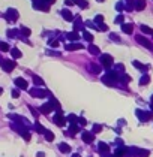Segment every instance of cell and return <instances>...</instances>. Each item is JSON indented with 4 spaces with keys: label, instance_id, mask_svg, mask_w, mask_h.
<instances>
[{
    "label": "cell",
    "instance_id": "6da1fadb",
    "mask_svg": "<svg viewBox=\"0 0 153 157\" xmlns=\"http://www.w3.org/2000/svg\"><path fill=\"white\" fill-rule=\"evenodd\" d=\"M117 81H119V73H117L116 71H107L105 72V76H102V82L107 84V85H116Z\"/></svg>",
    "mask_w": 153,
    "mask_h": 157
},
{
    "label": "cell",
    "instance_id": "7a4b0ae2",
    "mask_svg": "<svg viewBox=\"0 0 153 157\" xmlns=\"http://www.w3.org/2000/svg\"><path fill=\"white\" fill-rule=\"evenodd\" d=\"M53 123L56 124V126H59V127H63V126L66 124V118L63 117V112H62V109L56 112V115H54V118H53Z\"/></svg>",
    "mask_w": 153,
    "mask_h": 157
},
{
    "label": "cell",
    "instance_id": "3957f363",
    "mask_svg": "<svg viewBox=\"0 0 153 157\" xmlns=\"http://www.w3.org/2000/svg\"><path fill=\"white\" fill-rule=\"evenodd\" d=\"M135 115H137L138 120L143 121V123H146V121L152 120V112H146V111H143V109H137V111H135Z\"/></svg>",
    "mask_w": 153,
    "mask_h": 157
},
{
    "label": "cell",
    "instance_id": "277c9868",
    "mask_svg": "<svg viewBox=\"0 0 153 157\" xmlns=\"http://www.w3.org/2000/svg\"><path fill=\"white\" fill-rule=\"evenodd\" d=\"M33 8L38 11H44V12H50V5L42 2V0H33Z\"/></svg>",
    "mask_w": 153,
    "mask_h": 157
},
{
    "label": "cell",
    "instance_id": "5b68a950",
    "mask_svg": "<svg viewBox=\"0 0 153 157\" xmlns=\"http://www.w3.org/2000/svg\"><path fill=\"white\" fill-rule=\"evenodd\" d=\"M5 18H6L9 23L17 21V20H18V11L14 9V8H9V9L6 11V14H5Z\"/></svg>",
    "mask_w": 153,
    "mask_h": 157
},
{
    "label": "cell",
    "instance_id": "8992f818",
    "mask_svg": "<svg viewBox=\"0 0 153 157\" xmlns=\"http://www.w3.org/2000/svg\"><path fill=\"white\" fill-rule=\"evenodd\" d=\"M99 60H101V64L105 69H108V67L113 64V57L110 54H101V56H99Z\"/></svg>",
    "mask_w": 153,
    "mask_h": 157
},
{
    "label": "cell",
    "instance_id": "52a82bcc",
    "mask_svg": "<svg viewBox=\"0 0 153 157\" xmlns=\"http://www.w3.org/2000/svg\"><path fill=\"white\" fill-rule=\"evenodd\" d=\"M135 39H137V42L141 43L144 48H147V49H152V51H153V43H152L147 38H144V36H141V34H138V36L135 38Z\"/></svg>",
    "mask_w": 153,
    "mask_h": 157
},
{
    "label": "cell",
    "instance_id": "ba28073f",
    "mask_svg": "<svg viewBox=\"0 0 153 157\" xmlns=\"http://www.w3.org/2000/svg\"><path fill=\"white\" fill-rule=\"evenodd\" d=\"M29 93H30V96H33V97H45V94H50V93H47V91H44L42 88H39V87H33V88H30L29 90Z\"/></svg>",
    "mask_w": 153,
    "mask_h": 157
},
{
    "label": "cell",
    "instance_id": "9c48e42d",
    "mask_svg": "<svg viewBox=\"0 0 153 157\" xmlns=\"http://www.w3.org/2000/svg\"><path fill=\"white\" fill-rule=\"evenodd\" d=\"M15 62L14 60H3V64H2V67H3V71L5 72H12L14 69H15Z\"/></svg>",
    "mask_w": 153,
    "mask_h": 157
},
{
    "label": "cell",
    "instance_id": "30bf717a",
    "mask_svg": "<svg viewBox=\"0 0 153 157\" xmlns=\"http://www.w3.org/2000/svg\"><path fill=\"white\" fill-rule=\"evenodd\" d=\"M81 138H83V141L86 144H92L95 141V135L92 132H83V133H81Z\"/></svg>",
    "mask_w": 153,
    "mask_h": 157
},
{
    "label": "cell",
    "instance_id": "8fae6325",
    "mask_svg": "<svg viewBox=\"0 0 153 157\" xmlns=\"http://www.w3.org/2000/svg\"><path fill=\"white\" fill-rule=\"evenodd\" d=\"M14 84L17 85V88H21V90H27V81L24 78H15Z\"/></svg>",
    "mask_w": 153,
    "mask_h": 157
},
{
    "label": "cell",
    "instance_id": "7c38bea8",
    "mask_svg": "<svg viewBox=\"0 0 153 157\" xmlns=\"http://www.w3.org/2000/svg\"><path fill=\"white\" fill-rule=\"evenodd\" d=\"M80 30H84V23H83V20L80 18V16H77L75 18V23H74V32H80Z\"/></svg>",
    "mask_w": 153,
    "mask_h": 157
},
{
    "label": "cell",
    "instance_id": "4fadbf2b",
    "mask_svg": "<svg viewBox=\"0 0 153 157\" xmlns=\"http://www.w3.org/2000/svg\"><path fill=\"white\" fill-rule=\"evenodd\" d=\"M39 111H41V114H45V115H47V114H50V112L54 111V109H53V106H51V103L48 102V103H44L42 106L39 108Z\"/></svg>",
    "mask_w": 153,
    "mask_h": 157
},
{
    "label": "cell",
    "instance_id": "5bb4252c",
    "mask_svg": "<svg viewBox=\"0 0 153 157\" xmlns=\"http://www.w3.org/2000/svg\"><path fill=\"white\" fill-rule=\"evenodd\" d=\"M98 150H99V153L104 156V154H108V151H110V147H108V144H105V142H99L98 144Z\"/></svg>",
    "mask_w": 153,
    "mask_h": 157
},
{
    "label": "cell",
    "instance_id": "9a60e30c",
    "mask_svg": "<svg viewBox=\"0 0 153 157\" xmlns=\"http://www.w3.org/2000/svg\"><path fill=\"white\" fill-rule=\"evenodd\" d=\"M65 48H66V51H77V49H80V48H83V45H81V43H78V42H72V43H68Z\"/></svg>",
    "mask_w": 153,
    "mask_h": 157
},
{
    "label": "cell",
    "instance_id": "2e32d148",
    "mask_svg": "<svg viewBox=\"0 0 153 157\" xmlns=\"http://www.w3.org/2000/svg\"><path fill=\"white\" fill-rule=\"evenodd\" d=\"M144 8H146V0H135V3H134L135 11H143Z\"/></svg>",
    "mask_w": 153,
    "mask_h": 157
},
{
    "label": "cell",
    "instance_id": "e0dca14e",
    "mask_svg": "<svg viewBox=\"0 0 153 157\" xmlns=\"http://www.w3.org/2000/svg\"><path fill=\"white\" fill-rule=\"evenodd\" d=\"M122 30H123V33H126V34H131V33L134 32V25H132L131 23H129V24H128V23H123V24H122Z\"/></svg>",
    "mask_w": 153,
    "mask_h": 157
},
{
    "label": "cell",
    "instance_id": "ac0fdd59",
    "mask_svg": "<svg viewBox=\"0 0 153 157\" xmlns=\"http://www.w3.org/2000/svg\"><path fill=\"white\" fill-rule=\"evenodd\" d=\"M78 132H80L78 126H77V124H71V126H69V130H68V132H65V135H66V136H69V135L74 136V135L78 133Z\"/></svg>",
    "mask_w": 153,
    "mask_h": 157
},
{
    "label": "cell",
    "instance_id": "d6986e66",
    "mask_svg": "<svg viewBox=\"0 0 153 157\" xmlns=\"http://www.w3.org/2000/svg\"><path fill=\"white\" fill-rule=\"evenodd\" d=\"M60 14H62V16H63V20H65V21H72V20H74V15H72L71 11H68V9H63Z\"/></svg>",
    "mask_w": 153,
    "mask_h": 157
},
{
    "label": "cell",
    "instance_id": "ffe728a7",
    "mask_svg": "<svg viewBox=\"0 0 153 157\" xmlns=\"http://www.w3.org/2000/svg\"><path fill=\"white\" fill-rule=\"evenodd\" d=\"M132 64H134L135 67H137L138 71H141L143 73H146V72H147V66H146V64H143V63H140V62H137V60H134Z\"/></svg>",
    "mask_w": 153,
    "mask_h": 157
},
{
    "label": "cell",
    "instance_id": "44dd1931",
    "mask_svg": "<svg viewBox=\"0 0 153 157\" xmlns=\"http://www.w3.org/2000/svg\"><path fill=\"white\" fill-rule=\"evenodd\" d=\"M89 71L90 73H93V75H99L101 73V66H98V64H89Z\"/></svg>",
    "mask_w": 153,
    "mask_h": 157
},
{
    "label": "cell",
    "instance_id": "7402d4cb",
    "mask_svg": "<svg viewBox=\"0 0 153 157\" xmlns=\"http://www.w3.org/2000/svg\"><path fill=\"white\" fill-rule=\"evenodd\" d=\"M138 150L140 148H137V147H129L128 151H126V154L131 156V157H138Z\"/></svg>",
    "mask_w": 153,
    "mask_h": 157
},
{
    "label": "cell",
    "instance_id": "603a6c76",
    "mask_svg": "<svg viewBox=\"0 0 153 157\" xmlns=\"http://www.w3.org/2000/svg\"><path fill=\"white\" fill-rule=\"evenodd\" d=\"M66 38H68L71 42H77V40L80 39V34H78L77 32H71V33L66 34Z\"/></svg>",
    "mask_w": 153,
    "mask_h": 157
},
{
    "label": "cell",
    "instance_id": "cb8c5ba5",
    "mask_svg": "<svg viewBox=\"0 0 153 157\" xmlns=\"http://www.w3.org/2000/svg\"><path fill=\"white\" fill-rule=\"evenodd\" d=\"M32 80H33V84H35L36 87H42V85H44V80H42L41 76H38V75H33Z\"/></svg>",
    "mask_w": 153,
    "mask_h": 157
},
{
    "label": "cell",
    "instance_id": "d4e9b609",
    "mask_svg": "<svg viewBox=\"0 0 153 157\" xmlns=\"http://www.w3.org/2000/svg\"><path fill=\"white\" fill-rule=\"evenodd\" d=\"M140 30H141L143 33H146V34H152V36H153V29H150L149 25H146V24H140Z\"/></svg>",
    "mask_w": 153,
    "mask_h": 157
},
{
    "label": "cell",
    "instance_id": "484cf974",
    "mask_svg": "<svg viewBox=\"0 0 153 157\" xmlns=\"http://www.w3.org/2000/svg\"><path fill=\"white\" fill-rule=\"evenodd\" d=\"M149 82H150V76L147 73H143L140 78V85H147Z\"/></svg>",
    "mask_w": 153,
    "mask_h": 157
},
{
    "label": "cell",
    "instance_id": "4316f807",
    "mask_svg": "<svg viewBox=\"0 0 153 157\" xmlns=\"http://www.w3.org/2000/svg\"><path fill=\"white\" fill-rule=\"evenodd\" d=\"M11 56L14 58H21L23 57V52L18 49V48H11Z\"/></svg>",
    "mask_w": 153,
    "mask_h": 157
},
{
    "label": "cell",
    "instance_id": "83f0119b",
    "mask_svg": "<svg viewBox=\"0 0 153 157\" xmlns=\"http://www.w3.org/2000/svg\"><path fill=\"white\" fill-rule=\"evenodd\" d=\"M20 34H21L20 30H17V29H11V30H8V36H9V38H12V39H14V38H20Z\"/></svg>",
    "mask_w": 153,
    "mask_h": 157
},
{
    "label": "cell",
    "instance_id": "f1b7e54d",
    "mask_svg": "<svg viewBox=\"0 0 153 157\" xmlns=\"http://www.w3.org/2000/svg\"><path fill=\"white\" fill-rule=\"evenodd\" d=\"M89 52L92 56H99V48L96 45H93V43H90V45H89Z\"/></svg>",
    "mask_w": 153,
    "mask_h": 157
},
{
    "label": "cell",
    "instance_id": "f546056e",
    "mask_svg": "<svg viewBox=\"0 0 153 157\" xmlns=\"http://www.w3.org/2000/svg\"><path fill=\"white\" fill-rule=\"evenodd\" d=\"M119 81L126 84V82H131V76L126 75V73H119Z\"/></svg>",
    "mask_w": 153,
    "mask_h": 157
},
{
    "label": "cell",
    "instance_id": "4dcf8cb0",
    "mask_svg": "<svg viewBox=\"0 0 153 157\" xmlns=\"http://www.w3.org/2000/svg\"><path fill=\"white\" fill-rule=\"evenodd\" d=\"M35 130H36V132H38V133H45V132H47V129H45L41 123H38V121H36V123H35Z\"/></svg>",
    "mask_w": 153,
    "mask_h": 157
},
{
    "label": "cell",
    "instance_id": "1f68e13d",
    "mask_svg": "<svg viewBox=\"0 0 153 157\" xmlns=\"http://www.w3.org/2000/svg\"><path fill=\"white\" fill-rule=\"evenodd\" d=\"M59 150L62 151V153H69L71 151V147L68 145V144H65V142H62V144H59Z\"/></svg>",
    "mask_w": 153,
    "mask_h": 157
},
{
    "label": "cell",
    "instance_id": "d6a6232c",
    "mask_svg": "<svg viewBox=\"0 0 153 157\" xmlns=\"http://www.w3.org/2000/svg\"><path fill=\"white\" fill-rule=\"evenodd\" d=\"M20 33H21V36H30V34H32V30L27 29V27H24V25H21ZM21 36H20V38H21Z\"/></svg>",
    "mask_w": 153,
    "mask_h": 157
},
{
    "label": "cell",
    "instance_id": "836d02e7",
    "mask_svg": "<svg viewBox=\"0 0 153 157\" xmlns=\"http://www.w3.org/2000/svg\"><path fill=\"white\" fill-rule=\"evenodd\" d=\"M66 121H69V124H77L78 123V117L74 115V114H69L68 118H66Z\"/></svg>",
    "mask_w": 153,
    "mask_h": 157
},
{
    "label": "cell",
    "instance_id": "e575fe53",
    "mask_svg": "<svg viewBox=\"0 0 153 157\" xmlns=\"http://www.w3.org/2000/svg\"><path fill=\"white\" fill-rule=\"evenodd\" d=\"M44 135H45V139H47L48 142H53V141H54V133L51 132V130H47Z\"/></svg>",
    "mask_w": 153,
    "mask_h": 157
},
{
    "label": "cell",
    "instance_id": "d590c367",
    "mask_svg": "<svg viewBox=\"0 0 153 157\" xmlns=\"http://www.w3.org/2000/svg\"><path fill=\"white\" fill-rule=\"evenodd\" d=\"M74 3H75V5H78L80 8H83V9H86V8L89 6V3L86 2V0H74Z\"/></svg>",
    "mask_w": 153,
    "mask_h": 157
},
{
    "label": "cell",
    "instance_id": "8d00e7d4",
    "mask_svg": "<svg viewBox=\"0 0 153 157\" xmlns=\"http://www.w3.org/2000/svg\"><path fill=\"white\" fill-rule=\"evenodd\" d=\"M149 156H150L149 150H144V148H140L138 150V157H149Z\"/></svg>",
    "mask_w": 153,
    "mask_h": 157
},
{
    "label": "cell",
    "instance_id": "74e56055",
    "mask_svg": "<svg viewBox=\"0 0 153 157\" xmlns=\"http://www.w3.org/2000/svg\"><path fill=\"white\" fill-rule=\"evenodd\" d=\"M83 38H84L87 42H92V40H93V36H92V33H89V32H86V30L83 32Z\"/></svg>",
    "mask_w": 153,
    "mask_h": 157
},
{
    "label": "cell",
    "instance_id": "f35d334b",
    "mask_svg": "<svg viewBox=\"0 0 153 157\" xmlns=\"http://www.w3.org/2000/svg\"><path fill=\"white\" fill-rule=\"evenodd\" d=\"M102 130V126L101 124H93V127H92V133L93 135H96V133H99Z\"/></svg>",
    "mask_w": 153,
    "mask_h": 157
},
{
    "label": "cell",
    "instance_id": "ab89813d",
    "mask_svg": "<svg viewBox=\"0 0 153 157\" xmlns=\"http://www.w3.org/2000/svg\"><path fill=\"white\" fill-rule=\"evenodd\" d=\"M114 21H116V24H120V25H122V24L125 23V16H123L122 14H119V15L116 16V20H114Z\"/></svg>",
    "mask_w": 153,
    "mask_h": 157
},
{
    "label": "cell",
    "instance_id": "60d3db41",
    "mask_svg": "<svg viewBox=\"0 0 153 157\" xmlns=\"http://www.w3.org/2000/svg\"><path fill=\"white\" fill-rule=\"evenodd\" d=\"M0 51H3V52L11 51V49H9V45H8L6 42H0Z\"/></svg>",
    "mask_w": 153,
    "mask_h": 157
},
{
    "label": "cell",
    "instance_id": "b9f144b4",
    "mask_svg": "<svg viewBox=\"0 0 153 157\" xmlns=\"http://www.w3.org/2000/svg\"><path fill=\"white\" fill-rule=\"evenodd\" d=\"M119 71V73H125V64H122V63H117L116 64V72Z\"/></svg>",
    "mask_w": 153,
    "mask_h": 157
},
{
    "label": "cell",
    "instance_id": "7bdbcfd3",
    "mask_svg": "<svg viewBox=\"0 0 153 157\" xmlns=\"http://www.w3.org/2000/svg\"><path fill=\"white\" fill-rule=\"evenodd\" d=\"M93 23H95V24H102V23H104V16H102V15H96L95 20H93Z\"/></svg>",
    "mask_w": 153,
    "mask_h": 157
},
{
    "label": "cell",
    "instance_id": "ee69618b",
    "mask_svg": "<svg viewBox=\"0 0 153 157\" xmlns=\"http://www.w3.org/2000/svg\"><path fill=\"white\" fill-rule=\"evenodd\" d=\"M48 43H50V47H53V48L59 47V40L57 39H48Z\"/></svg>",
    "mask_w": 153,
    "mask_h": 157
},
{
    "label": "cell",
    "instance_id": "f6af8a7d",
    "mask_svg": "<svg viewBox=\"0 0 153 157\" xmlns=\"http://www.w3.org/2000/svg\"><path fill=\"white\" fill-rule=\"evenodd\" d=\"M110 39H111V40H114V42H120L119 34H116V33H111V34H110Z\"/></svg>",
    "mask_w": 153,
    "mask_h": 157
},
{
    "label": "cell",
    "instance_id": "bcb514c9",
    "mask_svg": "<svg viewBox=\"0 0 153 157\" xmlns=\"http://www.w3.org/2000/svg\"><path fill=\"white\" fill-rule=\"evenodd\" d=\"M78 124H80V126H86V124H87L86 118H84V117H78Z\"/></svg>",
    "mask_w": 153,
    "mask_h": 157
},
{
    "label": "cell",
    "instance_id": "7dc6e473",
    "mask_svg": "<svg viewBox=\"0 0 153 157\" xmlns=\"http://www.w3.org/2000/svg\"><path fill=\"white\" fill-rule=\"evenodd\" d=\"M98 29H99V30H102V32H104V30L107 32V30H108V25H107L105 23H102V24H99V25H98Z\"/></svg>",
    "mask_w": 153,
    "mask_h": 157
},
{
    "label": "cell",
    "instance_id": "c3c4849f",
    "mask_svg": "<svg viewBox=\"0 0 153 157\" xmlns=\"http://www.w3.org/2000/svg\"><path fill=\"white\" fill-rule=\"evenodd\" d=\"M47 54H50V56H56V57H60V52L59 51H47Z\"/></svg>",
    "mask_w": 153,
    "mask_h": 157
},
{
    "label": "cell",
    "instance_id": "681fc988",
    "mask_svg": "<svg viewBox=\"0 0 153 157\" xmlns=\"http://www.w3.org/2000/svg\"><path fill=\"white\" fill-rule=\"evenodd\" d=\"M116 9L119 11V12H122V11H123V3H122V2H119V3L116 5Z\"/></svg>",
    "mask_w": 153,
    "mask_h": 157
},
{
    "label": "cell",
    "instance_id": "f907efd6",
    "mask_svg": "<svg viewBox=\"0 0 153 157\" xmlns=\"http://www.w3.org/2000/svg\"><path fill=\"white\" fill-rule=\"evenodd\" d=\"M12 97H15V99H17V97H20V91H18L17 88L12 90Z\"/></svg>",
    "mask_w": 153,
    "mask_h": 157
},
{
    "label": "cell",
    "instance_id": "816d5d0a",
    "mask_svg": "<svg viewBox=\"0 0 153 157\" xmlns=\"http://www.w3.org/2000/svg\"><path fill=\"white\" fill-rule=\"evenodd\" d=\"M29 109H30V112H32V114H33L35 117H38V115H39V112H38V111H36V109H35L33 106H29Z\"/></svg>",
    "mask_w": 153,
    "mask_h": 157
},
{
    "label": "cell",
    "instance_id": "f5cc1de1",
    "mask_svg": "<svg viewBox=\"0 0 153 157\" xmlns=\"http://www.w3.org/2000/svg\"><path fill=\"white\" fill-rule=\"evenodd\" d=\"M65 5L66 6H72V5H75V3H74V0H65Z\"/></svg>",
    "mask_w": 153,
    "mask_h": 157
},
{
    "label": "cell",
    "instance_id": "db71d44e",
    "mask_svg": "<svg viewBox=\"0 0 153 157\" xmlns=\"http://www.w3.org/2000/svg\"><path fill=\"white\" fill-rule=\"evenodd\" d=\"M42 2H45V3H48V5H53L56 0H42Z\"/></svg>",
    "mask_w": 153,
    "mask_h": 157
},
{
    "label": "cell",
    "instance_id": "11a10c76",
    "mask_svg": "<svg viewBox=\"0 0 153 157\" xmlns=\"http://www.w3.org/2000/svg\"><path fill=\"white\" fill-rule=\"evenodd\" d=\"M36 156H38V157H45V153H42V151H39L38 154H36Z\"/></svg>",
    "mask_w": 153,
    "mask_h": 157
},
{
    "label": "cell",
    "instance_id": "9f6ffc18",
    "mask_svg": "<svg viewBox=\"0 0 153 157\" xmlns=\"http://www.w3.org/2000/svg\"><path fill=\"white\" fill-rule=\"evenodd\" d=\"M102 157H116V156H111V154H104Z\"/></svg>",
    "mask_w": 153,
    "mask_h": 157
},
{
    "label": "cell",
    "instance_id": "6f0895ef",
    "mask_svg": "<svg viewBox=\"0 0 153 157\" xmlns=\"http://www.w3.org/2000/svg\"><path fill=\"white\" fill-rule=\"evenodd\" d=\"M150 111H152V114H153V102L150 103Z\"/></svg>",
    "mask_w": 153,
    "mask_h": 157
},
{
    "label": "cell",
    "instance_id": "680465c9",
    "mask_svg": "<svg viewBox=\"0 0 153 157\" xmlns=\"http://www.w3.org/2000/svg\"><path fill=\"white\" fill-rule=\"evenodd\" d=\"M71 157H81V156H80V154H77V153H75V154H72V156H71Z\"/></svg>",
    "mask_w": 153,
    "mask_h": 157
},
{
    "label": "cell",
    "instance_id": "91938a15",
    "mask_svg": "<svg viewBox=\"0 0 153 157\" xmlns=\"http://www.w3.org/2000/svg\"><path fill=\"white\" fill-rule=\"evenodd\" d=\"M3 64V60H2V57H0V66H2Z\"/></svg>",
    "mask_w": 153,
    "mask_h": 157
},
{
    "label": "cell",
    "instance_id": "94428289",
    "mask_svg": "<svg viewBox=\"0 0 153 157\" xmlns=\"http://www.w3.org/2000/svg\"><path fill=\"white\" fill-rule=\"evenodd\" d=\"M96 2H99V3H102V2H105V0H96Z\"/></svg>",
    "mask_w": 153,
    "mask_h": 157
},
{
    "label": "cell",
    "instance_id": "6125c7cd",
    "mask_svg": "<svg viewBox=\"0 0 153 157\" xmlns=\"http://www.w3.org/2000/svg\"><path fill=\"white\" fill-rule=\"evenodd\" d=\"M3 93V88H2V87H0V94H2Z\"/></svg>",
    "mask_w": 153,
    "mask_h": 157
},
{
    "label": "cell",
    "instance_id": "be15d7a7",
    "mask_svg": "<svg viewBox=\"0 0 153 157\" xmlns=\"http://www.w3.org/2000/svg\"><path fill=\"white\" fill-rule=\"evenodd\" d=\"M150 100H152V102H153V94H152V97H150Z\"/></svg>",
    "mask_w": 153,
    "mask_h": 157
},
{
    "label": "cell",
    "instance_id": "e7e4bbea",
    "mask_svg": "<svg viewBox=\"0 0 153 157\" xmlns=\"http://www.w3.org/2000/svg\"><path fill=\"white\" fill-rule=\"evenodd\" d=\"M128 2H129V0H128ZM131 2H135V0H131Z\"/></svg>",
    "mask_w": 153,
    "mask_h": 157
}]
</instances>
